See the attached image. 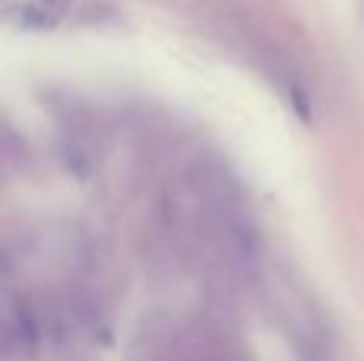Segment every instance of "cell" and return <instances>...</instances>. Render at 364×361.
Returning a JSON list of instances; mask_svg holds the SVG:
<instances>
[{
	"label": "cell",
	"mask_w": 364,
	"mask_h": 361,
	"mask_svg": "<svg viewBox=\"0 0 364 361\" xmlns=\"http://www.w3.org/2000/svg\"><path fill=\"white\" fill-rule=\"evenodd\" d=\"M13 160V151H10V131L6 128H0V179H4L6 166H10Z\"/></svg>",
	"instance_id": "2"
},
{
	"label": "cell",
	"mask_w": 364,
	"mask_h": 361,
	"mask_svg": "<svg viewBox=\"0 0 364 361\" xmlns=\"http://www.w3.org/2000/svg\"><path fill=\"white\" fill-rule=\"evenodd\" d=\"M83 313L55 281H36L23 240H0V361H42L80 336Z\"/></svg>",
	"instance_id": "1"
}]
</instances>
